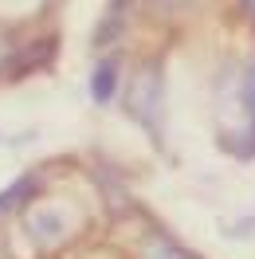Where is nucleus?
<instances>
[{"instance_id":"obj_1","label":"nucleus","mask_w":255,"mask_h":259,"mask_svg":"<svg viewBox=\"0 0 255 259\" xmlns=\"http://www.w3.org/2000/svg\"><path fill=\"white\" fill-rule=\"evenodd\" d=\"M220 146L236 157H255V59L228 67L220 79Z\"/></svg>"},{"instance_id":"obj_2","label":"nucleus","mask_w":255,"mask_h":259,"mask_svg":"<svg viewBox=\"0 0 255 259\" xmlns=\"http://www.w3.org/2000/svg\"><path fill=\"white\" fill-rule=\"evenodd\" d=\"M126 110L142 122V126H149L153 134H157V110H161V75L157 67L149 63L138 75V79L130 82V95H126Z\"/></svg>"},{"instance_id":"obj_3","label":"nucleus","mask_w":255,"mask_h":259,"mask_svg":"<svg viewBox=\"0 0 255 259\" xmlns=\"http://www.w3.org/2000/svg\"><path fill=\"white\" fill-rule=\"evenodd\" d=\"M28 228H32V240L35 243H59L67 236V220H63V212H55V208H39L28 216Z\"/></svg>"},{"instance_id":"obj_4","label":"nucleus","mask_w":255,"mask_h":259,"mask_svg":"<svg viewBox=\"0 0 255 259\" xmlns=\"http://www.w3.org/2000/svg\"><path fill=\"white\" fill-rule=\"evenodd\" d=\"M114 79H118V67H114V59H106V63L95 67V79H91V95H95V102H110Z\"/></svg>"},{"instance_id":"obj_5","label":"nucleus","mask_w":255,"mask_h":259,"mask_svg":"<svg viewBox=\"0 0 255 259\" xmlns=\"http://www.w3.org/2000/svg\"><path fill=\"white\" fill-rule=\"evenodd\" d=\"M28 193H35V177H20L16 185L8 189V193H0V212L16 208V204H20V200H24V196H28Z\"/></svg>"},{"instance_id":"obj_6","label":"nucleus","mask_w":255,"mask_h":259,"mask_svg":"<svg viewBox=\"0 0 255 259\" xmlns=\"http://www.w3.org/2000/svg\"><path fill=\"white\" fill-rule=\"evenodd\" d=\"M145 259H192V255H185L181 247H173V243H165V240H153L149 251H145Z\"/></svg>"}]
</instances>
